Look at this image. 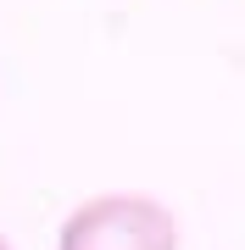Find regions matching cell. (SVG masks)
<instances>
[{
	"instance_id": "cell-1",
	"label": "cell",
	"mask_w": 245,
	"mask_h": 250,
	"mask_svg": "<svg viewBox=\"0 0 245 250\" xmlns=\"http://www.w3.org/2000/svg\"><path fill=\"white\" fill-rule=\"evenodd\" d=\"M56 250H178V223L151 195H89L62 223Z\"/></svg>"
},
{
	"instance_id": "cell-2",
	"label": "cell",
	"mask_w": 245,
	"mask_h": 250,
	"mask_svg": "<svg viewBox=\"0 0 245 250\" xmlns=\"http://www.w3.org/2000/svg\"><path fill=\"white\" fill-rule=\"evenodd\" d=\"M0 250H11V245H6V233H0Z\"/></svg>"
}]
</instances>
